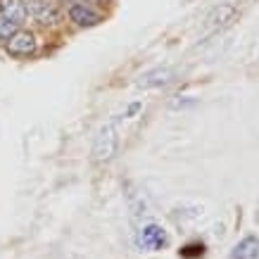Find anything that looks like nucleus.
<instances>
[{
    "instance_id": "nucleus-1",
    "label": "nucleus",
    "mask_w": 259,
    "mask_h": 259,
    "mask_svg": "<svg viewBox=\"0 0 259 259\" xmlns=\"http://www.w3.org/2000/svg\"><path fill=\"white\" fill-rule=\"evenodd\" d=\"M119 148V136H117V126L107 124L100 128V134L95 136L93 143V159L95 162H110L117 155Z\"/></svg>"
},
{
    "instance_id": "nucleus-2",
    "label": "nucleus",
    "mask_w": 259,
    "mask_h": 259,
    "mask_svg": "<svg viewBox=\"0 0 259 259\" xmlns=\"http://www.w3.org/2000/svg\"><path fill=\"white\" fill-rule=\"evenodd\" d=\"M136 243L138 247L143 250H162L169 245V236H166V231L157 224H148V226H143L138 231V238H136Z\"/></svg>"
},
{
    "instance_id": "nucleus-3",
    "label": "nucleus",
    "mask_w": 259,
    "mask_h": 259,
    "mask_svg": "<svg viewBox=\"0 0 259 259\" xmlns=\"http://www.w3.org/2000/svg\"><path fill=\"white\" fill-rule=\"evenodd\" d=\"M5 50H8L10 55L15 57H29L36 53V38H33L31 31H22V29H17L8 40H5Z\"/></svg>"
},
{
    "instance_id": "nucleus-4",
    "label": "nucleus",
    "mask_w": 259,
    "mask_h": 259,
    "mask_svg": "<svg viewBox=\"0 0 259 259\" xmlns=\"http://www.w3.org/2000/svg\"><path fill=\"white\" fill-rule=\"evenodd\" d=\"M24 3H26L29 15L38 24H57V19H60L57 5L50 3V0H24Z\"/></svg>"
},
{
    "instance_id": "nucleus-5",
    "label": "nucleus",
    "mask_w": 259,
    "mask_h": 259,
    "mask_svg": "<svg viewBox=\"0 0 259 259\" xmlns=\"http://www.w3.org/2000/svg\"><path fill=\"white\" fill-rule=\"evenodd\" d=\"M69 17L76 26H98V24L102 22L100 12H95L91 5H86V3H74L69 8Z\"/></svg>"
},
{
    "instance_id": "nucleus-6",
    "label": "nucleus",
    "mask_w": 259,
    "mask_h": 259,
    "mask_svg": "<svg viewBox=\"0 0 259 259\" xmlns=\"http://www.w3.org/2000/svg\"><path fill=\"white\" fill-rule=\"evenodd\" d=\"M0 17L19 26V24L29 17L26 3H24V0H0Z\"/></svg>"
},
{
    "instance_id": "nucleus-7",
    "label": "nucleus",
    "mask_w": 259,
    "mask_h": 259,
    "mask_svg": "<svg viewBox=\"0 0 259 259\" xmlns=\"http://www.w3.org/2000/svg\"><path fill=\"white\" fill-rule=\"evenodd\" d=\"M174 81V69L169 67H159V69H152L148 74H143L138 86L141 88H155V86H166Z\"/></svg>"
},
{
    "instance_id": "nucleus-8",
    "label": "nucleus",
    "mask_w": 259,
    "mask_h": 259,
    "mask_svg": "<svg viewBox=\"0 0 259 259\" xmlns=\"http://www.w3.org/2000/svg\"><path fill=\"white\" fill-rule=\"evenodd\" d=\"M236 19V8L233 5H219L212 15L207 17V29L209 31H217V29H224Z\"/></svg>"
},
{
    "instance_id": "nucleus-9",
    "label": "nucleus",
    "mask_w": 259,
    "mask_h": 259,
    "mask_svg": "<svg viewBox=\"0 0 259 259\" xmlns=\"http://www.w3.org/2000/svg\"><path fill=\"white\" fill-rule=\"evenodd\" d=\"M233 259H259V238L247 236L236 245L233 250Z\"/></svg>"
},
{
    "instance_id": "nucleus-10",
    "label": "nucleus",
    "mask_w": 259,
    "mask_h": 259,
    "mask_svg": "<svg viewBox=\"0 0 259 259\" xmlns=\"http://www.w3.org/2000/svg\"><path fill=\"white\" fill-rule=\"evenodd\" d=\"M202 245H186V247H183V250H181V257H186V259H193V257H200V254H202Z\"/></svg>"
}]
</instances>
